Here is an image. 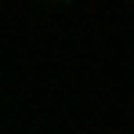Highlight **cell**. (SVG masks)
<instances>
[{
    "label": "cell",
    "mask_w": 134,
    "mask_h": 134,
    "mask_svg": "<svg viewBox=\"0 0 134 134\" xmlns=\"http://www.w3.org/2000/svg\"><path fill=\"white\" fill-rule=\"evenodd\" d=\"M36 4H51V7H69L72 0H36Z\"/></svg>",
    "instance_id": "1"
}]
</instances>
